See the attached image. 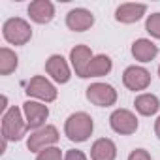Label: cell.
<instances>
[{
	"mask_svg": "<svg viewBox=\"0 0 160 160\" xmlns=\"http://www.w3.org/2000/svg\"><path fill=\"white\" fill-rule=\"evenodd\" d=\"M94 130V122H92V117L85 111H77V113H72L68 119H66V124H64V134L68 136L70 141H75V143H81V141H87L91 138Z\"/></svg>",
	"mask_w": 160,
	"mask_h": 160,
	"instance_id": "cell-1",
	"label": "cell"
},
{
	"mask_svg": "<svg viewBox=\"0 0 160 160\" xmlns=\"http://www.w3.org/2000/svg\"><path fill=\"white\" fill-rule=\"evenodd\" d=\"M28 130L27 121H23L21 109L12 106L4 117H2V138H6L8 141H19Z\"/></svg>",
	"mask_w": 160,
	"mask_h": 160,
	"instance_id": "cell-2",
	"label": "cell"
},
{
	"mask_svg": "<svg viewBox=\"0 0 160 160\" xmlns=\"http://www.w3.org/2000/svg\"><path fill=\"white\" fill-rule=\"evenodd\" d=\"M2 34H4L6 42H10L12 45H25L32 38V28H30V25L25 19L12 17V19H8L4 23Z\"/></svg>",
	"mask_w": 160,
	"mask_h": 160,
	"instance_id": "cell-3",
	"label": "cell"
},
{
	"mask_svg": "<svg viewBox=\"0 0 160 160\" xmlns=\"http://www.w3.org/2000/svg\"><path fill=\"white\" fill-rule=\"evenodd\" d=\"M57 141H58V130L55 126L47 124V126H43V128H40V130H36L34 134L28 136L27 147H28L30 152H42L43 149L53 147Z\"/></svg>",
	"mask_w": 160,
	"mask_h": 160,
	"instance_id": "cell-4",
	"label": "cell"
},
{
	"mask_svg": "<svg viewBox=\"0 0 160 160\" xmlns=\"http://www.w3.org/2000/svg\"><path fill=\"white\" fill-rule=\"evenodd\" d=\"M87 100L98 108H109L117 102V91L108 83H92L87 89Z\"/></svg>",
	"mask_w": 160,
	"mask_h": 160,
	"instance_id": "cell-5",
	"label": "cell"
},
{
	"mask_svg": "<svg viewBox=\"0 0 160 160\" xmlns=\"http://www.w3.org/2000/svg\"><path fill=\"white\" fill-rule=\"evenodd\" d=\"M25 92L28 96H32V98L42 100V102H53V100H57V89H55V85L49 83L47 79L42 77V75H36V77L30 79V81L27 83V91Z\"/></svg>",
	"mask_w": 160,
	"mask_h": 160,
	"instance_id": "cell-6",
	"label": "cell"
},
{
	"mask_svg": "<svg viewBox=\"0 0 160 160\" xmlns=\"http://www.w3.org/2000/svg\"><path fill=\"white\" fill-rule=\"evenodd\" d=\"M23 113H25V121H27L28 128L40 130V128H43V122H45L47 117H49V108H47L45 104L27 100V102L23 104Z\"/></svg>",
	"mask_w": 160,
	"mask_h": 160,
	"instance_id": "cell-7",
	"label": "cell"
},
{
	"mask_svg": "<svg viewBox=\"0 0 160 160\" xmlns=\"http://www.w3.org/2000/svg\"><path fill=\"white\" fill-rule=\"evenodd\" d=\"M109 124L121 136H130L138 130V119L128 109H115L109 117Z\"/></svg>",
	"mask_w": 160,
	"mask_h": 160,
	"instance_id": "cell-8",
	"label": "cell"
},
{
	"mask_svg": "<svg viewBox=\"0 0 160 160\" xmlns=\"http://www.w3.org/2000/svg\"><path fill=\"white\" fill-rule=\"evenodd\" d=\"M122 83L130 91H145L151 83V73L141 66H128L122 73Z\"/></svg>",
	"mask_w": 160,
	"mask_h": 160,
	"instance_id": "cell-9",
	"label": "cell"
},
{
	"mask_svg": "<svg viewBox=\"0 0 160 160\" xmlns=\"http://www.w3.org/2000/svg\"><path fill=\"white\" fill-rule=\"evenodd\" d=\"M66 25L73 32H85L94 25V15L85 8H75L66 15Z\"/></svg>",
	"mask_w": 160,
	"mask_h": 160,
	"instance_id": "cell-10",
	"label": "cell"
},
{
	"mask_svg": "<svg viewBox=\"0 0 160 160\" xmlns=\"http://www.w3.org/2000/svg\"><path fill=\"white\" fill-rule=\"evenodd\" d=\"M70 60H72V66L75 70V75L87 77V70H89V64L92 60V51L87 45H75L70 51Z\"/></svg>",
	"mask_w": 160,
	"mask_h": 160,
	"instance_id": "cell-11",
	"label": "cell"
},
{
	"mask_svg": "<svg viewBox=\"0 0 160 160\" xmlns=\"http://www.w3.org/2000/svg\"><path fill=\"white\" fill-rule=\"evenodd\" d=\"M45 72L55 79L57 83H68L70 81V66L60 55H51L45 62Z\"/></svg>",
	"mask_w": 160,
	"mask_h": 160,
	"instance_id": "cell-12",
	"label": "cell"
},
{
	"mask_svg": "<svg viewBox=\"0 0 160 160\" xmlns=\"http://www.w3.org/2000/svg\"><path fill=\"white\" fill-rule=\"evenodd\" d=\"M28 15L38 25L51 23L53 17H55V6L49 2V0H34V2H30V6H28Z\"/></svg>",
	"mask_w": 160,
	"mask_h": 160,
	"instance_id": "cell-13",
	"label": "cell"
},
{
	"mask_svg": "<svg viewBox=\"0 0 160 160\" xmlns=\"http://www.w3.org/2000/svg\"><path fill=\"white\" fill-rule=\"evenodd\" d=\"M145 10H147L145 4H121L115 12V19L119 23L132 25L145 15Z\"/></svg>",
	"mask_w": 160,
	"mask_h": 160,
	"instance_id": "cell-14",
	"label": "cell"
},
{
	"mask_svg": "<svg viewBox=\"0 0 160 160\" xmlns=\"http://www.w3.org/2000/svg\"><path fill=\"white\" fill-rule=\"evenodd\" d=\"M158 55V47L145 38H139L132 43V57L139 62H151Z\"/></svg>",
	"mask_w": 160,
	"mask_h": 160,
	"instance_id": "cell-15",
	"label": "cell"
},
{
	"mask_svg": "<svg viewBox=\"0 0 160 160\" xmlns=\"http://www.w3.org/2000/svg\"><path fill=\"white\" fill-rule=\"evenodd\" d=\"M115 156H117V147L108 138L96 139L91 147V158L92 160H115Z\"/></svg>",
	"mask_w": 160,
	"mask_h": 160,
	"instance_id": "cell-16",
	"label": "cell"
},
{
	"mask_svg": "<svg viewBox=\"0 0 160 160\" xmlns=\"http://www.w3.org/2000/svg\"><path fill=\"white\" fill-rule=\"evenodd\" d=\"M134 106H136V111L145 117H151L160 109V102L154 94H139L134 100Z\"/></svg>",
	"mask_w": 160,
	"mask_h": 160,
	"instance_id": "cell-17",
	"label": "cell"
},
{
	"mask_svg": "<svg viewBox=\"0 0 160 160\" xmlns=\"http://www.w3.org/2000/svg\"><path fill=\"white\" fill-rule=\"evenodd\" d=\"M113 64H111V58L108 55H96L92 57L91 64H89V70H87V77H102V75H108L111 72Z\"/></svg>",
	"mask_w": 160,
	"mask_h": 160,
	"instance_id": "cell-18",
	"label": "cell"
},
{
	"mask_svg": "<svg viewBox=\"0 0 160 160\" xmlns=\"http://www.w3.org/2000/svg\"><path fill=\"white\" fill-rule=\"evenodd\" d=\"M15 68H17V55L12 49L2 47L0 49V73L10 75L12 72H15Z\"/></svg>",
	"mask_w": 160,
	"mask_h": 160,
	"instance_id": "cell-19",
	"label": "cell"
},
{
	"mask_svg": "<svg viewBox=\"0 0 160 160\" xmlns=\"http://www.w3.org/2000/svg\"><path fill=\"white\" fill-rule=\"evenodd\" d=\"M145 30H147L152 38L160 40V13H152V15L147 17V21H145Z\"/></svg>",
	"mask_w": 160,
	"mask_h": 160,
	"instance_id": "cell-20",
	"label": "cell"
},
{
	"mask_svg": "<svg viewBox=\"0 0 160 160\" xmlns=\"http://www.w3.org/2000/svg\"><path fill=\"white\" fill-rule=\"evenodd\" d=\"M36 160H62V152L57 147H49V149H43L42 152H38Z\"/></svg>",
	"mask_w": 160,
	"mask_h": 160,
	"instance_id": "cell-21",
	"label": "cell"
},
{
	"mask_svg": "<svg viewBox=\"0 0 160 160\" xmlns=\"http://www.w3.org/2000/svg\"><path fill=\"white\" fill-rule=\"evenodd\" d=\"M128 160H151V154L145 149H134L128 156Z\"/></svg>",
	"mask_w": 160,
	"mask_h": 160,
	"instance_id": "cell-22",
	"label": "cell"
},
{
	"mask_svg": "<svg viewBox=\"0 0 160 160\" xmlns=\"http://www.w3.org/2000/svg\"><path fill=\"white\" fill-rule=\"evenodd\" d=\"M64 160H87V156H85V152H83V151L72 149V151H68V152H66Z\"/></svg>",
	"mask_w": 160,
	"mask_h": 160,
	"instance_id": "cell-23",
	"label": "cell"
},
{
	"mask_svg": "<svg viewBox=\"0 0 160 160\" xmlns=\"http://www.w3.org/2000/svg\"><path fill=\"white\" fill-rule=\"evenodd\" d=\"M154 134H156V138L160 139V117H158L156 122H154Z\"/></svg>",
	"mask_w": 160,
	"mask_h": 160,
	"instance_id": "cell-24",
	"label": "cell"
},
{
	"mask_svg": "<svg viewBox=\"0 0 160 160\" xmlns=\"http://www.w3.org/2000/svg\"><path fill=\"white\" fill-rule=\"evenodd\" d=\"M158 75H160V66H158Z\"/></svg>",
	"mask_w": 160,
	"mask_h": 160,
	"instance_id": "cell-25",
	"label": "cell"
}]
</instances>
